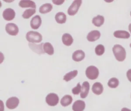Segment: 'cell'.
<instances>
[{
    "mask_svg": "<svg viewBox=\"0 0 131 111\" xmlns=\"http://www.w3.org/2000/svg\"><path fill=\"white\" fill-rule=\"evenodd\" d=\"M114 56L119 61H123L126 57V51L124 48L119 45H115L113 48Z\"/></svg>",
    "mask_w": 131,
    "mask_h": 111,
    "instance_id": "obj_1",
    "label": "cell"
},
{
    "mask_svg": "<svg viewBox=\"0 0 131 111\" xmlns=\"http://www.w3.org/2000/svg\"><path fill=\"white\" fill-rule=\"evenodd\" d=\"M42 35L36 31H30L26 34V39L30 42H40L42 40Z\"/></svg>",
    "mask_w": 131,
    "mask_h": 111,
    "instance_id": "obj_2",
    "label": "cell"
},
{
    "mask_svg": "<svg viewBox=\"0 0 131 111\" xmlns=\"http://www.w3.org/2000/svg\"><path fill=\"white\" fill-rule=\"evenodd\" d=\"M85 75L89 79H96L98 77L99 70L96 66L94 65H90L86 68L85 71Z\"/></svg>",
    "mask_w": 131,
    "mask_h": 111,
    "instance_id": "obj_3",
    "label": "cell"
},
{
    "mask_svg": "<svg viewBox=\"0 0 131 111\" xmlns=\"http://www.w3.org/2000/svg\"><path fill=\"white\" fill-rule=\"evenodd\" d=\"M46 101L49 105L54 106L58 104L59 97L55 93H49L46 97Z\"/></svg>",
    "mask_w": 131,
    "mask_h": 111,
    "instance_id": "obj_4",
    "label": "cell"
},
{
    "mask_svg": "<svg viewBox=\"0 0 131 111\" xmlns=\"http://www.w3.org/2000/svg\"><path fill=\"white\" fill-rule=\"evenodd\" d=\"M82 1L80 0H76L73 2L71 5L68 10V13L70 15H74L77 13L79 7L81 6Z\"/></svg>",
    "mask_w": 131,
    "mask_h": 111,
    "instance_id": "obj_5",
    "label": "cell"
},
{
    "mask_svg": "<svg viewBox=\"0 0 131 111\" xmlns=\"http://www.w3.org/2000/svg\"><path fill=\"white\" fill-rule=\"evenodd\" d=\"M5 29L7 33L12 36L16 35L18 33V28L14 23H8L6 25Z\"/></svg>",
    "mask_w": 131,
    "mask_h": 111,
    "instance_id": "obj_6",
    "label": "cell"
},
{
    "mask_svg": "<svg viewBox=\"0 0 131 111\" xmlns=\"http://www.w3.org/2000/svg\"><path fill=\"white\" fill-rule=\"evenodd\" d=\"M19 102V99L16 97H12L7 99L6 105L7 108L10 109L15 108L18 105Z\"/></svg>",
    "mask_w": 131,
    "mask_h": 111,
    "instance_id": "obj_7",
    "label": "cell"
},
{
    "mask_svg": "<svg viewBox=\"0 0 131 111\" xmlns=\"http://www.w3.org/2000/svg\"><path fill=\"white\" fill-rule=\"evenodd\" d=\"M15 16L14 10L11 8L6 9L3 13V16L4 19L7 21H10L14 19Z\"/></svg>",
    "mask_w": 131,
    "mask_h": 111,
    "instance_id": "obj_8",
    "label": "cell"
},
{
    "mask_svg": "<svg viewBox=\"0 0 131 111\" xmlns=\"http://www.w3.org/2000/svg\"><path fill=\"white\" fill-rule=\"evenodd\" d=\"M85 107V102L81 100H78L74 102L72 105V109L73 111H83Z\"/></svg>",
    "mask_w": 131,
    "mask_h": 111,
    "instance_id": "obj_9",
    "label": "cell"
},
{
    "mask_svg": "<svg viewBox=\"0 0 131 111\" xmlns=\"http://www.w3.org/2000/svg\"><path fill=\"white\" fill-rule=\"evenodd\" d=\"M41 24V17L37 15L34 16L30 21L31 27L33 29H37Z\"/></svg>",
    "mask_w": 131,
    "mask_h": 111,
    "instance_id": "obj_10",
    "label": "cell"
},
{
    "mask_svg": "<svg viewBox=\"0 0 131 111\" xmlns=\"http://www.w3.org/2000/svg\"><path fill=\"white\" fill-rule=\"evenodd\" d=\"M100 37V33L98 30H93L89 32L86 36V38L89 41H94L98 39Z\"/></svg>",
    "mask_w": 131,
    "mask_h": 111,
    "instance_id": "obj_11",
    "label": "cell"
},
{
    "mask_svg": "<svg viewBox=\"0 0 131 111\" xmlns=\"http://www.w3.org/2000/svg\"><path fill=\"white\" fill-rule=\"evenodd\" d=\"M84 57H85V53L83 51L81 50L75 51L72 54L73 60L76 62H79L81 61L84 59Z\"/></svg>",
    "mask_w": 131,
    "mask_h": 111,
    "instance_id": "obj_12",
    "label": "cell"
},
{
    "mask_svg": "<svg viewBox=\"0 0 131 111\" xmlns=\"http://www.w3.org/2000/svg\"><path fill=\"white\" fill-rule=\"evenodd\" d=\"M90 90V84L88 81H84L83 82L81 90L80 92V97L81 98H85L88 95Z\"/></svg>",
    "mask_w": 131,
    "mask_h": 111,
    "instance_id": "obj_13",
    "label": "cell"
},
{
    "mask_svg": "<svg viewBox=\"0 0 131 111\" xmlns=\"http://www.w3.org/2000/svg\"><path fill=\"white\" fill-rule=\"evenodd\" d=\"M92 90L95 94L99 95L102 93L103 91V87L101 83L97 82L93 84Z\"/></svg>",
    "mask_w": 131,
    "mask_h": 111,
    "instance_id": "obj_14",
    "label": "cell"
},
{
    "mask_svg": "<svg viewBox=\"0 0 131 111\" xmlns=\"http://www.w3.org/2000/svg\"><path fill=\"white\" fill-rule=\"evenodd\" d=\"M114 36L116 38L127 39L130 37V34L126 31L117 30L114 32Z\"/></svg>",
    "mask_w": 131,
    "mask_h": 111,
    "instance_id": "obj_15",
    "label": "cell"
},
{
    "mask_svg": "<svg viewBox=\"0 0 131 111\" xmlns=\"http://www.w3.org/2000/svg\"><path fill=\"white\" fill-rule=\"evenodd\" d=\"M19 7L21 8H28L31 7L32 9L36 8V5L35 3L32 1H20L18 4Z\"/></svg>",
    "mask_w": 131,
    "mask_h": 111,
    "instance_id": "obj_16",
    "label": "cell"
},
{
    "mask_svg": "<svg viewBox=\"0 0 131 111\" xmlns=\"http://www.w3.org/2000/svg\"><path fill=\"white\" fill-rule=\"evenodd\" d=\"M62 41L64 45L67 46H70L72 44L73 42V39L70 34L64 33L62 36Z\"/></svg>",
    "mask_w": 131,
    "mask_h": 111,
    "instance_id": "obj_17",
    "label": "cell"
},
{
    "mask_svg": "<svg viewBox=\"0 0 131 111\" xmlns=\"http://www.w3.org/2000/svg\"><path fill=\"white\" fill-rule=\"evenodd\" d=\"M104 21V18L103 16L98 15L94 17L92 19L93 24L96 27H99L102 26Z\"/></svg>",
    "mask_w": 131,
    "mask_h": 111,
    "instance_id": "obj_18",
    "label": "cell"
},
{
    "mask_svg": "<svg viewBox=\"0 0 131 111\" xmlns=\"http://www.w3.org/2000/svg\"><path fill=\"white\" fill-rule=\"evenodd\" d=\"M53 6L50 3H46L42 6H41L39 8V12L42 14L47 13L50 12L52 9Z\"/></svg>",
    "mask_w": 131,
    "mask_h": 111,
    "instance_id": "obj_19",
    "label": "cell"
},
{
    "mask_svg": "<svg viewBox=\"0 0 131 111\" xmlns=\"http://www.w3.org/2000/svg\"><path fill=\"white\" fill-rule=\"evenodd\" d=\"M56 22L58 24H64L66 21V15L63 12H58L56 13L55 16Z\"/></svg>",
    "mask_w": 131,
    "mask_h": 111,
    "instance_id": "obj_20",
    "label": "cell"
},
{
    "mask_svg": "<svg viewBox=\"0 0 131 111\" xmlns=\"http://www.w3.org/2000/svg\"><path fill=\"white\" fill-rule=\"evenodd\" d=\"M43 51L50 55H52L54 54V48L52 45L48 42H45L43 45Z\"/></svg>",
    "mask_w": 131,
    "mask_h": 111,
    "instance_id": "obj_21",
    "label": "cell"
},
{
    "mask_svg": "<svg viewBox=\"0 0 131 111\" xmlns=\"http://www.w3.org/2000/svg\"><path fill=\"white\" fill-rule=\"evenodd\" d=\"M72 102V97L71 95H64L60 100V104L63 106H67L70 105Z\"/></svg>",
    "mask_w": 131,
    "mask_h": 111,
    "instance_id": "obj_22",
    "label": "cell"
},
{
    "mask_svg": "<svg viewBox=\"0 0 131 111\" xmlns=\"http://www.w3.org/2000/svg\"><path fill=\"white\" fill-rule=\"evenodd\" d=\"M78 74V71L77 70H74L67 73L63 78V79L66 81H69L75 78Z\"/></svg>",
    "mask_w": 131,
    "mask_h": 111,
    "instance_id": "obj_23",
    "label": "cell"
},
{
    "mask_svg": "<svg viewBox=\"0 0 131 111\" xmlns=\"http://www.w3.org/2000/svg\"><path fill=\"white\" fill-rule=\"evenodd\" d=\"M119 82L117 78L115 77L111 78L107 82L108 86L111 88H116L119 85Z\"/></svg>",
    "mask_w": 131,
    "mask_h": 111,
    "instance_id": "obj_24",
    "label": "cell"
},
{
    "mask_svg": "<svg viewBox=\"0 0 131 111\" xmlns=\"http://www.w3.org/2000/svg\"><path fill=\"white\" fill-rule=\"evenodd\" d=\"M35 12H36L35 9H27L24 12V13L22 15L23 17L25 19L29 18L32 15H33L35 13Z\"/></svg>",
    "mask_w": 131,
    "mask_h": 111,
    "instance_id": "obj_25",
    "label": "cell"
},
{
    "mask_svg": "<svg viewBox=\"0 0 131 111\" xmlns=\"http://www.w3.org/2000/svg\"><path fill=\"white\" fill-rule=\"evenodd\" d=\"M104 47L101 44H99L98 45H97L95 49V53L96 54V55H98V56H101L102 55L104 52Z\"/></svg>",
    "mask_w": 131,
    "mask_h": 111,
    "instance_id": "obj_26",
    "label": "cell"
},
{
    "mask_svg": "<svg viewBox=\"0 0 131 111\" xmlns=\"http://www.w3.org/2000/svg\"><path fill=\"white\" fill-rule=\"evenodd\" d=\"M81 86L80 85V83H78L76 86L72 88V92L74 95H78L79 93L81 92Z\"/></svg>",
    "mask_w": 131,
    "mask_h": 111,
    "instance_id": "obj_27",
    "label": "cell"
},
{
    "mask_svg": "<svg viewBox=\"0 0 131 111\" xmlns=\"http://www.w3.org/2000/svg\"><path fill=\"white\" fill-rule=\"evenodd\" d=\"M126 76L128 80L131 82V69H129L126 73Z\"/></svg>",
    "mask_w": 131,
    "mask_h": 111,
    "instance_id": "obj_28",
    "label": "cell"
},
{
    "mask_svg": "<svg viewBox=\"0 0 131 111\" xmlns=\"http://www.w3.org/2000/svg\"><path fill=\"white\" fill-rule=\"evenodd\" d=\"M64 2V1L62 0V1H52V2L55 4V5H59L62 4L63 2Z\"/></svg>",
    "mask_w": 131,
    "mask_h": 111,
    "instance_id": "obj_29",
    "label": "cell"
},
{
    "mask_svg": "<svg viewBox=\"0 0 131 111\" xmlns=\"http://www.w3.org/2000/svg\"><path fill=\"white\" fill-rule=\"evenodd\" d=\"M121 111H131V110L128 108H126V107H123Z\"/></svg>",
    "mask_w": 131,
    "mask_h": 111,
    "instance_id": "obj_30",
    "label": "cell"
},
{
    "mask_svg": "<svg viewBox=\"0 0 131 111\" xmlns=\"http://www.w3.org/2000/svg\"><path fill=\"white\" fill-rule=\"evenodd\" d=\"M128 30H129V32H130V33H131V23L129 25V26H128Z\"/></svg>",
    "mask_w": 131,
    "mask_h": 111,
    "instance_id": "obj_31",
    "label": "cell"
},
{
    "mask_svg": "<svg viewBox=\"0 0 131 111\" xmlns=\"http://www.w3.org/2000/svg\"><path fill=\"white\" fill-rule=\"evenodd\" d=\"M130 47L131 48V43H130Z\"/></svg>",
    "mask_w": 131,
    "mask_h": 111,
    "instance_id": "obj_32",
    "label": "cell"
},
{
    "mask_svg": "<svg viewBox=\"0 0 131 111\" xmlns=\"http://www.w3.org/2000/svg\"><path fill=\"white\" fill-rule=\"evenodd\" d=\"M130 15H131V11H130Z\"/></svg>",
    "mask_w": 131,
    "mask_h": 111,
    "instance_id": "obj_33",
    "label": "cell"
}]
</instances>
